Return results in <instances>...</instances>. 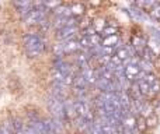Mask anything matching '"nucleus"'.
<instances>
[{
	"mask_svg": "<svg viewBox=\"0 0 160 134\" xmlns=\"http://www.w3.org/2000/svg\"><path fill=\"white\" fill-rule=\"evenodd\" d=\"M24 48L25 52L30 58H35V56H39L42 52H44V41L39 38L38 35H25L24 36Z\"/></svg>",
	"mask_w": 160,
	"mask_h": 134,
	"instance_id": "nucleus-1",
	"label": "nucleus"
},
{
	"mask_svg": "<svg viewBox=\"0 0 160 134\" xmlns=\"http://www.w3.org/2000/svg\"><path fill=\"white\" fill-rule=\"evenodd\" d=\"M124 71H125V77L128 78V81H136L138 82L139 80L145 78V76H146V74L141 70V67H139V62L133 60V59H131V60L125 64Z\"/></svg>",
	"mask_w": 160,
	"mask_h": 134,
	"instance_id": "nucleus-2",
	"label": "nucleus"
},
{
	"mask_svg": "<svg viewBox=\"0 0 160 134\" xmlns=\"http://www.w3.org/2000/svg\"><path fill=\"white\" fill-rule=\"evenodd\" d=\"M48 108L52 112L53 118L59 119V120H66V113H65V102L61 98H56V96H51L48 99Z\"/></svg>",
	"mask_w": 160,
	"mask_h": 134,
	"instance_id": "nucleus-3",
	"label": "nucleus"
},
{
	"mask_svg": "<svg viewBox=\"0 0 160 134\" xmlns=\"http://www.w3.org/2000/svg\"><path fill=\"white\" fill-rule=\"evenodd\" d=\"M75 109H76V115L79 118L86 119L87 122H93V113H91V108L90 104L86 101L84 98H79L75 101Z\"/></svg>",
	"mask_w": 160,
	"mask_h": 134,
	"instance_id": "nucleus-4",
	"label": "nucleus"
},
{
	"mask_svg": "<svg viewBox=\"0 0 160 134\" xmlns=\"http://www.w3.org/2000/svg\"><path fill=\"white\" fill-rule=\"evenodd\" d=\"M80 49V44L79 41H76L75 38L73 39H69V41H65L62 42V44H58L55 46V53L58 58H61L62 55H65V53H73L76 52V50Z\"/></svg>",
	"mask_w": 160,
	"mask_h": 134,
	"instance_id": "nucleus-5",
	"label": "nucleus"
},
{
	"mask_svg": "<svg viewBox=\"0 0 160 134\" xmlns=\"http://www.w3.org/2000/svg\"><path fill=\"white\" fill-rule=\"evenodd\" d=\"M79 27H66L62 28V30L56 31V38L62 39V41H69V39H73V36L78 34Z\"/></svg>",
	"mask_w": 160,
	"mask_h": 134,
	"instance_id": "nucleus-6",
	"label": "nucleus"
},
{
	"mask_svg": "<svg viewBox=\"0 0 160 134\" xmlns=\"http://www.w3.org/2000/svg\"><path fill=\"white\" fill-rule=\"evenodd\" d=\"M145 80L148 81V84L150 85V91H152V94H158L160 91V80L158 77L155 76L153 73H149L145 76Z\"/></svg>",
	"mask_w": 160,
	"mask_h": 134,
	"instance_id": "nucleus-7",
	"label": "nucleus"
},
{
	"mask_svg": "<svg viewBox=\"0 0 160 134\" xmlns=\"http://www.w3.org/2000/svg\"><path fill=\"white\" fill-rule=\"evenodd\" d=\"M132 45H133V48L136 49V52L141 53V55L143 53V50L148 48V42H146V39L142 38V36H139V35L133 36V39H132Z\"/></svg>",
	"mask_w": 160,
	"mask_h": 134,
	"instance_id": "nucleus-8",
	"label": "nucleus"
},
{
	"mask_svg": "<svg viewBox=\"0 0 160 134\" xmlns=\"http://www.w3.org/2000/svg\"><path fill=\"white\" fill-rule=\"evenodd\" d=\"M82 76L84 77L87 84H96L97 82V76H96V70H93L91 67H87L82 71Z\"/></svg>",
	"mask_w": 160,
	"mask_h": 134,
	"instance_id": "nucleus-9",
	"label": "nucleus"
},
{
	"mask_svg": "<svg viewBox=\"0 0 160 134\" xmlns=\"http://www.w3.org/2000/svg\"><path fill=\"white\" fill-rule=\"evenodd\" d=\"M118 42H119L118 35L104 36V38L101 39V45H100V46H102V48H111V49H114V46H115Z\"/></svg>",
	"mask_w": 160,
	"mask_h": 134,
	"instance_id": "nucleus-10",
	"label": "nucleus"
},
{
	"mask_svg": "<svg viewBox=\"0 0 160 134\" xmlns=\"http://www.w3.org/2000/svg\"><path fill=\"white\" fill-rule=\"evenodd\" d=\"M53 14L56 17H72V11H70V6L66 4H59L56 8H53Z\"/></svg>",
	"mask_w": 160,
	"mask_h": 134,
	"instance_id": "nucleus-11",
	"label": "nucleus"
},
{
	"mask_svg": "<svg viewBox=\"0 0 160 134\" xmlns=\"http://www.w3.org/2000/svg\"><path fill=\"white\" fill-rule=\"evenodd\" d=\"M65 113H66L68 119H73L75 116L78 118V115H76V109H75V102L70 101V99L65 101Z\"/></svg>",
	"mask_w": 160,
	"mask_h": 134,
	"instance_id": "nucleus-12",
	"label": "nucleus"
},
{
	"mask_svg": "<svg viewBox=\"0 0 160 134\" xmlns=\"http://www.w3.org/2000/svg\"><path fill=\"white\" fill-rule=\"evenodd\" d=\"M76 64H78L79 68H82V71L84 70V68L90 67L88 66V56L86 55V53H80L79 56H76Z\"/></svg>",
	"mask_w": 160,
	"mask_h": 134,
	"instance_id": "nucleus-13",
	"label": "nucleus"
},
{
	"mask_svg": "<svg viewBox=\"0 0 160 134\" xmlns=\"http://www.w3.org/2000/svg\"><path fill=\"white\" fill-rule=\"evenodd\" d=\"M138 87H139V91H141V95L142 96H148L149 94H152V91H150V85L148 84V81L145 78L139 80V81H138Z\"/></svg>",
	"mask_w": 160,
	"mask_h": 134,
	"instance_id": "nucleus-14",
	"label": "nucleus"
},
{
	"mask_svg": "<svg viewBox=\"0 0 160 134\" xmlns=\"http://www.w3.org/2000/svg\"><path fill=\"white\" fill-rule=\"evenodd\" d=\"M115 56L118 59H121L122 62H125V60L129 62L131 60V53H129V50H128L125 46L124 48H119V49L115 52Z\"/></svg>",
	"mask_w": 160,
	"mask_h": 134,
	"instance_id": "nucleus-15",
	"label": "nucleus"
},
{
	"mask_svg": "<svg viewBox=\"0 0 160 134\" xmlns=\"http://www.w3.org/2000/svg\"><path fill=\"white\" fill-rule=\"evenodd\" d=\"M91 28H93V30L96 31V34L102 32V31H104L105 28H107V24H105V20H102V18H97L96 21L93 22Z\"/></svg>",
	"mask_w": 160,
	"mask_h": 134,
	"instance_id": "nucleus-16",
	"label": "nucleus"
},
{
	"mask_svg": "<svg viewBox=\"0 0 160 134\" xmlns=\"http://www.w3.org/2000/svg\"><path fill=\"white\" fill-rule=\"evenodd\" d=\"M91 134H104L102 130V122L101 119H94L93 120V126H91Z\"/></svg>",
	"mask_w": 160,
	"mask_h": 134,
	"instance_id": "nucleus-17",
	"label": "nucleus"
},
{
	"mask_svg": "<svg viewBox=\"0 0 160 134\" xmlns=\"http://www.w3.org/2000/svg\"><path fill=\"white\" fill-rule=\"evenodd\" d=\"M0 134H16L13 127V122H4L0 126Z\"/></svg>",
	"mask_w": 160,
	"mask_h": 134,
	"instance_id": "nucleus-18",
	"label": "nucleus"
},
{
	"mask_svg": "<svg viewBox=\"0 0 160 134\" xmlns=\"http://www.w3.org/2000/svg\"><path fill=\"white\" fill-rule=\"evenodd\" d=\"M139 67H141V70L143 71L145 74H149V73H152V70H153V63L142 59V60H139Z\"/></svg>",
	"mask_w": 160,
	"mask_h": 134,
	"instance_id": "nucleus-19",
	"label": "nucleus"
},
{
	"mask_svg": "<svg viewBox=\"0 0 160 134\" xmlns=\"http://www.w3.org/2000/svg\"><path fill=\"white\" fill-rule=\"evenodd\" d=\"M70 11H72V16H83L84 13V6L80 4V3H75V4H70Z\"/></svg>",
	"mask_w": 160,
	"mask_h": 134,
	"instance_id": "nucleus-20",
	"label": "nucleus"
},
{
	"mask_svg": "<svg viewBox=\"0 0 160 134\" xmlns=\"http://www.w3.org/2000/svg\"><path fill=\"white\" fill-rule=\"evenodd\" d=\"M158 4V3L156 2H152V0H150V2H136L135 3V7H138V8H145V10H152L153 7H155V6Z\"/></svg>",
	"mask_w": 160,
	"mask_h": 134,
	"instance_id": "nucleus-21",
	"label": "nucleus"
},
{
	"mask_svg": "<svg viewBox=\"0 0 160 134\" xmlns=\"http://www.w3.org/2000/svg\"><path fill=\"white\" fill-rule=\"evenodd\" d=\"M136 129H138L139 132H145V130L148 129L146 119H145V118H142V116H139V118L136 119Z\"/></svg>",
	"mask_w": 160,
	"mask_h": 134,
	"instance_id": "nucleus-22",
	"label": "nucleus"
},
{
	"mask_svg": "<svg viewBox=\"0 0 160 134\" xmlns=\"http://www.w3.org/2000/svg\"><path fill=\"white\" fill-rule=\"evenodd\" d=\"M150 17H152L153 20H156V21H160V3H158V4L150 10Z\"/></svg>",
	"mask_w": 160,
	"mask_h": 134,
	"instance_id": "nucleus-23",
	"label": "nucleus"
},
{
	"mask_svg": "<svg viewBox=\"0 0 160 134\" xmlns=\"http://www.w3.org/2000/svg\"><path fill=\"white\" fill-rule=\"evenodd\" d=\"M148 46H149V49L152 50L153 53H155L156 56H159L160 55V44L158 41H153V42H150L149 45H148Z\"/></svg>",
	"mask_w": 160,
	"mask_h": 134,
	"instance_id": "nucleus-24",
	"label": "nucleus"
},
{
	"mask_svg": "<svg viewBox=\"0 0 160 134\" xmlns=\"http://www.w3.org/2000/svg\"><path fill=\"white\" fill-rule=\"evenodd\" d=\"M101 35H104V36L117 35V28H114V27H107V28H105V30L101 32Z\"/></svg>",
	"mask_w": 160,
	"mask_h": 134,
	"instance_id": "nucleus-25",
	"label": "nucleus"
},
{
	"mask_svg": "<svg viewBox=\"0 0 160 134\" xmlns=\"http://www.w3.org/2000/svg\"><path fill=\"white\" fill-rule=\"evenodd\" d=\"M156 122H158V119H156V116H155V115H152V116H150V118H148V119H146V123H148V126H150V127H152V126H155V124H156Z\"/></svg>",
	"mask_w": 160,
	"mask_h": 134,
	"instance_id": "nucleus-26",
	"label": "nucleus"
},
{
	"mask_svg": "<svg viewBox=\"0 0 160 134\" xmlns=\"http://www.w3.org/2000/svg\"><path fill=\"white\" fill-rule=\"evenodd\" d=\"M152 32H153V36H155V39L160 44V31L156 30V28H152Z\"/></svg>",
	"mask_w": 160,
	"mask_h": 134,
	"instance_id": "nucleus-27",
	"label": "nucleus"
},
{
	"mask_svg": "<svg viewBox=\"0 0 160 134\" xmlns=\"http://www.w3.org/2000/svg\"><path fill=\"white\" fill-rule=\"evenodd\" d=\"M139 133H141V132H139L138 129H133L132 132H128V134H139Z\"/></svg>",
	"mask_w": 160,
	"mask_h": 134,
	"instance_id": "nucleus-28",
	"label": "nucleus"
},
{
	"mask_svg": "<svg viewBox=\"0 0 160 134\" xmlns=\"http://www.w3.org/2000/svg\"><path fill=\"white\" fill-rule=\"evenodd\" d=\"M17 134H25V133H24V132H21V133H17Z\"/></svg>",
	"mask_w": 160,
	"mask_h": 134,
	"instance_id": "nucleus-29",
	"label": "nucleus"
},
{
	"mask_svg": "<svg viewBox=\"0 0 160 134\" xmlns=\"http://www.w3.org/2000/svg\"><path fill=\"white\" fill-rule=\"evenodd\" d=\"M51 134H53V133H51Z\"/></svg>",
	"mask_w": 160,
	"mask_h": 134,
	"instance_id": "nucleus-30",
	"label": "nucleus"
}]
</instances>
